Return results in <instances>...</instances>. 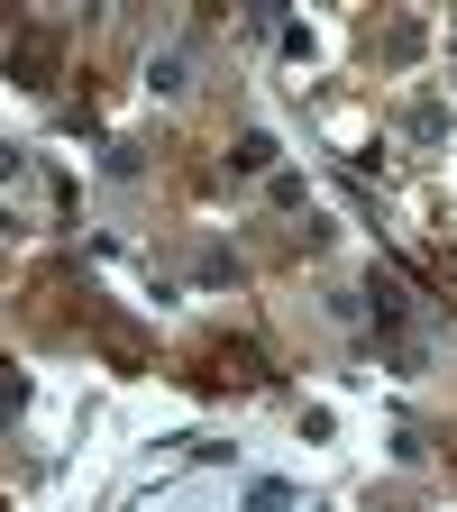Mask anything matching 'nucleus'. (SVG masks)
<instances>
[{
	"label": "nucleus",
	"instance_id": "nucleus-2",
	"mask_svg": "<svg viewBox=\"0 0 457 512\" xmlns=\"http://www.w3.org/2000/svg\"><path fill=\"white\" fill-rule=\"evenodd\" d=\"M19 403H28V384H19V366H0V421H10Z\"/></svg>",
	"mask_w": 457,
	"mask_h": 512
},
{
	"label": "nucleus",
	"instance_id": "nucleus-1",
	"mask_svg": "<svg viewBox=\"0 0 457 512\" xmlns=\"http://www.w3.org/2000/svg\"><path fill=\"white\" fill-rule=\"evenodd\" d=\"M55 55H64V37H55V28H28V37H19V74H28L37 92H46V74H55Z\"/></svg>",
	"mask_w": 457,
	"mask_h": 512
}]
</instances>
